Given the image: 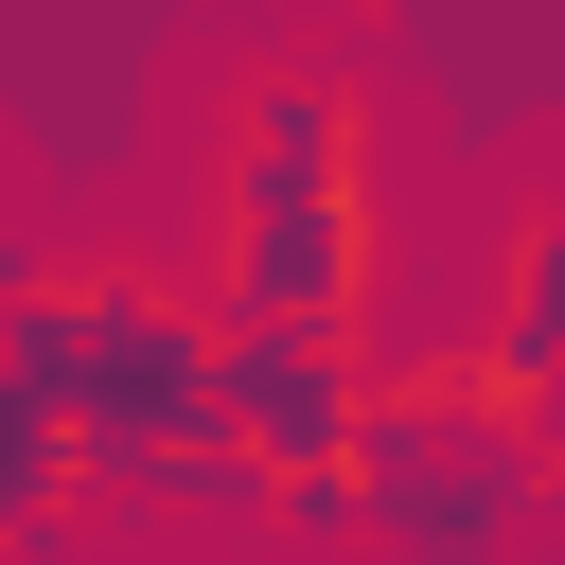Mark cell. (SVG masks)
Instances as JSON below:
<instances>
[{
    "mask_svg": "<svg viewBox=\"0 0 565 565\" xmlns=\"http://www.w3.org/2000/svg\"><path fill=\"white\" fill-rule=\"evenodd\" d=\"M406 265V141H388V88L265 18L212 88H194V282L212 318H282V335H371Z\"/></svg>",
    "mask_w": 565,
    "mask_h": 565,
    "instance_id": "cell-1",
    "label": "cell"
},
{
    "mask_svg": "<svg viewBox=\"0 0 565 565\" xmlns=\"http://www.w3.org/2000/svg\"><path fill=\"white\" fill-rule=\"evenodd\" d=\"M71 282V353H53V406H71V459H88V512H124L230 388V318L194 265H141V247H88L53 265Z\"/></svg>",
    "mask_w": 565,
    "mask_h": 565,
    "instance_id": "cell-2",
    "label": "cell"
},
{
    "mask_svg": "<svg viewBox=\"0 0 565 565\" xmlns=\"http://www.w3.org/2000/svg\"><path fill=\"white\" fill-rule=\"evenodd\" d=\"M477 371H494V406H530L547 371H565V141L512 177V212H494V247H477Z\"/></svg>",
    "mask_w": 565,
    "mask_h": 565,
    "instance_id": "cell-3",
    "label": "cell"
},
{
    "mask_svg": "<svg viewBox=\"0 0 565 565\" xmlns=\"http://www.w3.org/2000/svg\"><path fill=\"white\" fill-rule=\"evenodd\" d=\"M547 512H565V477H547Z\"/></svg>",
    "mask_w": 565,
    "mask_h": 565,
    "instance_id": "cell-4",
    "label": "cell"
}]
</instances>
